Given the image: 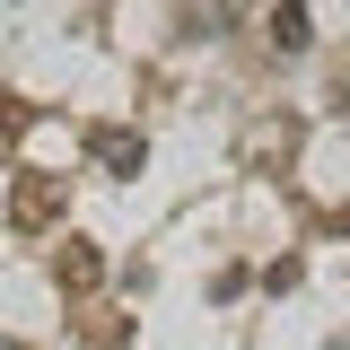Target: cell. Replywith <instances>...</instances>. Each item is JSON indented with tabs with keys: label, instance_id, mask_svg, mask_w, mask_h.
Masks as SVG:
<instances>
[{
	"label": "cell",
	"instance_id": "cell-2",
	"mask_svg": "<svg viewBox=\"0 0 350 350\" xmlns=\"http://www.w3.org/2000/svg\"><path fill=\"white\" fill-rule=\"evenodd\" d=\"M96 158H105V167H140V140H131V131H96Z\"/></svg>",
	"mask_w": 350,
	"mask_h": 350
},
{
	"label": "cell",
	"instance_id": "cell-1",
	"mask_svg": "<svg viewBox=\"0 0 350 350\" xmlns=\"http://www.w3.org/2000/svg\"><path fill=\"white\" fill-rule=\"evenodd\" d=\"M271 44H280V53H298V44H306V9H298V0L271 9Z\"/></svg>",
	"mask_w": 350,
	"mask_h": 350
},
{
	"label": "cell",
	"instance_id": "cell-3",
	"mask_svg": "<svg viewBox=\"0 0 350 350\" xmlns=\"http://www.w3.org/2000/svg\"><path fill=\"white\" fill-rule=\"evenodd\" d=\"M88 280H96V254L70 245V254H62V289H88Z\"/></svg>",
	"mask_w": 350,
	"mask_h": 350
}]
</instances>
